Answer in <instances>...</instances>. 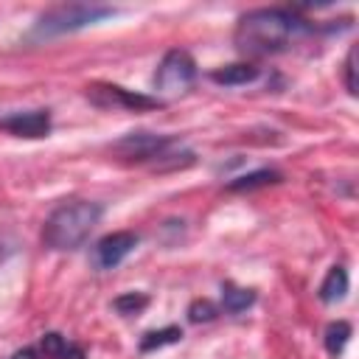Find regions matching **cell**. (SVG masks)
<instances>
[{"instance_id": "20", "label": "cell", "mask_w": 359, "mask_h": 359, "mask_svg": "<svg viewBox=\"0 0 359 359\" xmlns=\"http://www.w3.org/2000/svg\"><path fill=\"white\" fill-rule=\"evenodd\" d=\"M11 359H36V351L34 348H22V351H14Z\"/></svg>"}, {"instance_id": "18", "label": "cell", "mask_w": 359, "mask_h": 359, "mask_svg": "<svg viewBox=\"0 0 359 359\" xmlns=\"http://www.w3.org/2000/svg\"><path fill=\"white\" fill-rule=\"evenodd\" d=\"M345 90L356 95V48H351L345 56Z\"/></svg>"}, {"instance_id": "15", "label": "cell", "mask_w": 359, "mask_h": 359, "mask_svg": "<svg viewBox=\"0 0 359 359\" xmlns=\"http://www.w3.org/2000/svg\"><path fill=\"white\" fill-rule=\"evenodd\" d=\"M146 306H149V297L140 294V292H126V294H121V297L112 300V309H115L118 314H123V317H132V314L143 311Z\"/></svg>"}, {"instance_id": "7", "label": "cell", "mask_w": 359, "mask_h": 359, "mask_svg": "<svg viewBox=\"0 0 359 359\" xmlns=\"http://www.w3.org/2000/svg\"><path fill=\"white\" fill-rule=\"evenodd\" d=\"M90 95L101 107H126V109H151V107H160V98H149V95L132 93V90L118 87V84L90 87Z\"/></svg>"}, {"instance_id": "8", "label": "cell", "mask_w": 359, "mask_h": 359, "mask_svg": "<svg viewBox=\"0 0 359 359\" xmlns=\"http://www.w3.org/2000/svg\"><path fill=\"white\" fill-rule=\"evenodd\" d=\"M0 126L17 137H45L50 132V115L48 109H28V112H14L0 121Z\"/></svg>"}, {"instance_id": "2", "label": "cell", "mask_w": 359, "mask_h": 359, "mask_svg": "<svg viewBox=\"0 0 359 359\" xmlns=\"http://www.w3.org/2000/svg\"><path fill=\"white\" fill-rule=\"evenodd\" d=\"M101 205L98 202H87V199H76V202H65L59 205L45 227H42V241L50 250H76L87 241V236L93 233V227L101 222Z\"/></svg>"}, {"instance_id": "3", "label": "cell", "mask_w": 359, "mask_h": 359, "mask_svg": "<svg viewBox=\"0 0 359 359\" xmlns=\"http://www.w3.org/2000/svg\"><path fill=\"white\" fill-rule=\"evenodd\" d=\"M115 11L109 6H95V3H67V6H53L48 8L36 25H34V36L36 39H50L59 34H70L79 28H87L104 17H112Z\"/></svg>"}, {"instance_id": "11", "label": "cell", "mask_w": 359, "mask_h": 359, "mask_svg": "<svg viewBox=\"0 0 359 359\" xmlns=\"http://www.w3.org/2000/svg\"><path fill=\"white\" fill-rule=\"evenodd\" d=\"M252 303H255V292L252 289H244V286H236V283H224L222 286V306H224V311L238 314V311H244Z\"/></svg>"}, {"instance_id": "12", "label": "cell", "mask_w": 359, "mask_h": 359, "mask_svg": "<svg viewBox=\"0 0 359 359\" xmlns=\"http://www.w3.org/2000/svg\"><path fill=\"white\" fill-rule=\"evenodd\" d=\"M280 174L272 171V168H261V171H252V174H244L233 182H227V191H252V188H264V185H272L278 182Z\"/></svg>"}, {"instance_id": "1", "label": "cell", "mask_w": 359, "mask_h": 359, "mask_svg": "<svg viewBox=\"0 0 359 359\" xmlns=\"http://www.w3.org/2000/svg\"><path fill=\"white\" fill-rule=\"evenodd\" d=\"M311 34V22L289 8H255L236 25V48L247 56H269L294 48Z\"/></svg>"}, {"instance_id": "6", "label": "cell", "mask_w": 359, "mask_h": 359, "mask_svg": "<svg viewBox=\"0 0 359 359\" xmlns=\"http://www.w3.org/2000/svg\"><path fill=\"white\" fill-rule=\"evenodd\" d=\"M168 146H171V137H165V135L132 132L115 143V151H121L123 157H132V160H151V157H168L165 154Z\"/></svg>"}, {"instance_id": "17", "label": "cell", "mask_w": 359, "mask_h": 359, "mask_svg": "<svg viewBox=\"0 0 359 359\" xmlns=\"http://www.w3.org/2000/svg\"><path fill=\"white\" fill-rule=\"evenodd\" d=\"M42 351H45V356H50V359H59L62 356V351H65V345H67V339L62 337V334H56V331H50V334H45L42 337Z\"/></svg>"}, {"instance_id": "4", "label": "cell", "mask_w": 359, "mask_h": 359, "mask_svg": "<svg viewBox=\"0 0 359 359\" xmlns=\"http://www.w3.org/2000/svg\"><path fill=\"white\" fill-rule=\"evenodd\" d=\"M194 79H196V62H194V56L188 50L174 48V50H168L163 56V62L154 70V90L160 95H165V98L182 95V93L191 90Z\"/></svg>"}, {"instance_id": "5", "label": "cell", "mask_w": 359, "mask_h": 359, "mask_svg": "<svg viewBox=\"0 0 359 359\" xmlns=\"http://www.w3.org/2000/svg\"><path fill=\"white\" fill-rule=\"evenodd\" d=\"M135 247H137V236L132 230H115V233L95 241V247L90 252V261H93L95 269H115Z\"/></svg>"}, {"instance_id": "9", "label": "cell", "mask_w": 359, "mask_h": 359, "mask_svg": "<svg viewBox=\"0 0 359 359\" xmlns=\"http://www.w3.org/2000/svg\"><path fill=\"white\" fill-rule=\"evenodd\" d=\"M258 67L250 65V62H236V65H224V67H216L210 73V79L216 84H224V87H238V84H250L258 79Z\"/></svg>"}, {"instance_id": "14", "label": "cell", "mask_w": 359, "mask_h": 359, "mask_svg": "<svg viewBox=\"0 0 359 359\" xmlns=\"http://www.w3.org/2000/svg\"><path fill=\"white\" fill-rule=\"evenodd\" d=\"M182 339V328L177 325H165L160 331H149L143 334L140 339V351H154V348H163V345H171V342H180Z\"/></svg>"}, {"instance_id": "10", "label": "cell", "mask_w": 359, "mask_h": 359, "mask_svg": "<svg viewBox=\"0 0 359 359\" xmlns=\"http://www.w3.org/2000/svg\"><path fill=\"white\" fill-rule=\"evenodd\" d=\"M345 292H348V272H345V266H331L325 280L320 283V300L323 303H337V300L345 297Z\"/></svg>"}, {"instance_id": "13", "label": "cell", "mask_w": 359, "mask_h": 359, "mask_svg": "<svg viewBox=\"0 0 359 359\" xmlns=\"http://www.w3.org/2000/svg\"><path fill=\"white\" fill-rule=\"evenodd\" d=\"M348 339H351V325H348L345 320H337V323H331V325L325 328V351H328L331 356H339V353L345 351Z\"/></svg>"}, {"instance_id": "16", "label": "cell", "mask_w": 359, "mask_h": 359, "mask_svg": "<svg viewBox=\"0 0 359 359\" xmlns=\"http://www.w3.org/2000/svg\"><path fill=\"white\" fill-rule=\"evenodd\" d=\"M216 314H219V309L210 300H194L188 306V320L191 323H210Z\"/></svg>"}, {"instance_id": "19", "label": "cell", "mask_w": 359, "mask_h": 359, "mask_svg": "<svg viewBox=\"0 0 359 359\" xmlns=\"http://www.w3.org/2000/svg\"><path fill=\"white\" fill-rule=\"evenodd\" d=\"M59 359H84V348H79V345H73V342H67Z\"/></svg>"}]
</instances>
